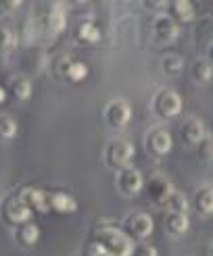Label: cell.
<instances>
[{
	"label": "cell",
	"instance_id": "21",
	"mask_svg": "<svg viewBox=\"0 0 213 256\" xmlns=\"http://www.w3.org/2000/svg\"><path fill=\"white\" fill-rule=\"evenodd\" d=\"M190 73H192V80L196 84H209L211 78H213V65L209 58H196L190 67Z\"/></svg>",
	"mask_w": 213,
	"mask_h": 256
},
{
	"label": "cell",
	"instance_id": "15",
	"mask_svg": "<svg viewBox=\"0 0 213 256\" xmlns=\"http://www.w3.org/2000/svg\"><path fill=\"white\" fill-rule=\"evenodd\" d=\"M169 8V19L178 25V23H190L194 19V6L186 0H173L171 4H167Z\"/></svg>",
	"mask_w": 213,
	"mask_h": 256
},
{
	"label": "cell",
	"instance_id": "29",
	"mask_svg": "<svg viewBox=\"0 0 213 256\" xmlns=\"http://www.w3.org/2000/svg\"><path fill=\"white\" fill-rule=\"evenodd\" d=\"M86 256H105V254H103V248H100L94 240H90L86 246Z\"/></svg>",
	"mask_w": 213,
	"mask_h": 256
},
{
	"label": "cell",
	"instance_id": "23",
	"mask_svg": "<svg viewBox=\"0 0 213 256\" xmlns=\"http://www.w3.org/2000/svg\"><path fill=\"white\" fill-rule=\"evenodd\" d=\"M165 208L169 212H180V214H188V198L182 194V192L173 190L169 198L165 200Z\"/></svg>",
	"mask_w": 213,
	"mask_h": 256
},
{
	"label": "cell",
	"instance_id": "1",
	"mask_svg": "<svg viewBox=\"0 0 213 256\" xmlns=\"http://www.w3.org/2000/svg\"><path fill=\"white\" fill-rule=\"evenodd\" d=\"M92 240L103 248L105 256H132L136 242L121 232L117 223L109 219H100L92 227Z\"/></svg>",
	"mask_w": 213,
	"mask_h": 256
},
{
	"label": "cell",
	"instance_id": "18",
	"mask_svg": "<svg viewBox=\"0 0 213 256\" xmlns=\"http://www.w3.org/2000/svg\"><path fill=\"white\" fill-rule=\"evenodd\" d=\"M9 90H11L13 98L19 100V102L30 100V98H32V92H34L32 82L25 78V75H17V78H13L11 84H9Z\"/></svg>",
	"mask_w": 213,
	"mask_h": 256
},
{
	"label": "cell",
	"instance_id": "25",
	"mask_svg": "<svg viewBox=\"0 0 213 256\" xmlns=\"http://www.w3.org/2000/svg\"><path fill=\"white\" fill-rule=\"evenodd\" d=\"M15 136H17V123H15V119L3 114V117H0V140H13Z\"/></svg>",
	"mask_w": 213,
	"mask_h": 256
},
{
	"label": "cell",
	"instance_id": "12",
	"mask_svg": "<svg viewBox=\"0 0 213 256\" xmlns=\"http://www.w3.org/2000/svg\"><path fill=\"white\" fill-rule=\"evenodd\" d=\"M59 73L71 84H80L88 78V65L75 58H63L59 62Z\"/></svg>",
	"mask_w": 213,
	"mask_h": 256
},
{
	"label": "cell",
	"instance_id": "11",
	"mask_svg": "<svg viewBox=\"0 0 213 256\" xmlns=\"http://www.w3.org/2000/svg\"><path fill=\"white\" fill-rule=\"evenodd\" d=\"M173 146V140H171V134L167 130H163V127H159V130H153L148 136H146V148L148 152H153V154H167V152L171 150Z\"/></svg>",
	"mask_w": 213,
	"mask_h": 256
},
{
	"label": "cell",
	"instance_id": "14",
	"mask_svg": "<svg viewBox=\"0 0 213 256\" xmlns=\"http://www.w3.org/2000/svg\"><path fill=\"white\" fill-rule=\"evenodd\" d=\"M153 32H155V36H157V40L169 42V40H175V38H178L180 28H178V25H175L167 15H159V17L155 19V23H153Z\"/></svg>",
	"mask_w": 213,
	"mask_h": 256
},
{
	"label": "cell",
	"instance_id": "2",
	"mask_svg": "<svg viewBox=\"0 0 213 256\" xmlns=\"http://www.w3.org/2000/svg\"><path fill=\"white\" fill-rule=\"evenodd\" d=\"M132 158H134V146H132L130 140H125V138L111 140L105 148V162L115 171L130 167Z\"/></svg>",
	"mask_w": 213,
	"mask_h": 256
},
{
	"label": "cell",
	"instance_id": "16",
	"mask_svg": "<svg viewBox=\"0 0 213 256\" xmlns=\"http://www.w3.org/2000/svg\"><path fill=\"white\" fill-rule=\"evenodd\" d=\"M38 240H40V227L34 225L32 221L15 227V242H17L19 246L30 248V246L38 244Z\"/></svg>",
	"mask_w": 213,
	"mask_h": 256
},
{
	"label": "cell",
	"instance_id": "17",
	"mask_svg": "<svg viewBox=\"0 0 213 256\" xmlns=\"http://www.w3.org/2000/svg\"><path fill=\"white\" fill-rule=\"evenodd\" d=\"M46 30L48 34H53V36H59L65 32L67 28V17H65V10H63V6H55V8H50V12L46 15Z\"/></svg>",
	"mask_w": 213,
	"mask_h": 256
},
{
	"label": "cell",
	"instance_id": "7",
	"mask_svg": "<svg viewBox=\"0 0 213 256\" xmlns=\"http://www.w3.org/2000/svg\"><path fill=\"white\" fill-rule=\"evenodd\" d=\"M115 184H117V190L123 196H136V194H140L142 188H144V177H142L140 171L134 169L130 164V167L117 171Z\"/></svg>",
	"mask_w": 213,
	"mask_h": 256
},
{
	"label": "cell",
	"instance_id": "27",
	"mask_svg": "<svg viewBox=\"0 0 213 256\" xmlns=\"http://www.w3.org/2000/svg\"><path fill=\"white\" fill-rule=\"evenodd\" d=\"M132 256H159V250L153 244H146V242H142V244H136L134 246Z\"/></svg>",
	"mask_w": 213,
	"mask_h": 256
},
{
	"label": "cell",
	"instance_id": "31",
	"mask_svg": "<svg viewBox=\"0 0 213 256\" xmlns=\"http://www.w3.org/2000/svg\"><path fill=\"white\" fill-rule=\"evenodd\" d=\"M7 96H9V92H7V88H3V86H0V106H3V104H5V102H7Z\"/></svg>",
	"mask_w": 213,
	"mask_h": 256
},
{
	"label": "cell",
	"instance_id": "4",
	"mask_svg": "<svg viewBox=\"0 0 213 256\" xmlns=\"http://www.w3.org/2000/svg\"><path fill=\"white\" fill-rule=\"evenodd\" d=\"M0 214H3V219L11 225H23V223H30L34 212L25 206V204L21 202L19 196H9L3 200V204H0Z\"/></svg>",
	"mask_w": 213,
	"mask_h": 256
},
{
	"label": "cell",
	"instance_id": "5",
	"mask_svg": "<svg viewBox=\"0 0 213 256\" xmlns=\"http://www.w3.org/2000/svg\"><path fill=\"white\" fill-rule=\"evenodd\" d=\"M153 229H155V223L150 219V214H146V212H132L121 225V232L134 242L146 240L153 234Z\"/></svg>",
	"mask_w": 213,
	"mask_h": 256
},
{
	"label": "cell",
	"instance_id": "20",
	"mask_svg": "<svg viewBox=\"0 0 213 256\" xmlns=\"http://www.w3.org/2000/svg\"><path fill=\"white\" fill-rule=\"evenodd\" d=\"M194 208L200 216H211L213 212V190L209 186L200 188L194 196Z\"/></svg>",
	"mask_w": 213,
	"mask_h": 256
},
{
	"label": "cell",
	"instance_id": "13",
	"mask_svg": "<svg viewBox=\"0 0 213 256\" xmlns=\"http://www.w3.org/2000/svg\"><path fill=\"white\" fill-rule=\"evenodd\" d=\"M180 136H182V142H184V144L196 146L200 140L207 136V132H205V125L200 123L198 119H188V121H184L182 127H180Z\"/></svg>",
	"mask_w": 213,
	"mask_h": 256
},
{
	"label": "cell",
	"instance_id": "19",
	"mask_svg": "<svg viewBox=\"0 0 213 256\" xmlns=\"http://www.w3.org/2000/svg\"><path fill=\"white\" fill-rule=\"evenodd\" d=\"M190 227V219L188 214H180V212H167L165 216V232L171 236H184Z\"/></svg>",
	"mask_w": 213,
	"mask_h": 256
},
{
	"label": "cell",
	"instance_id": "26",
	"mask_svg": "<svg viewBox=\"0 0 213 256\" xmlns=\"http://www.w3.org/2000/svg\"><path fill=\"white\" fill-rule=\"evenodd\" d=\"M13 48H15V36H13V32L9 28L0 25V54L11 52Z\"/></svg>",
	"mask_w": 213,
	"mask_h": 256
},
{
	"label": "cell",
	"instance_id": "3",
	"mask_svg": "<svg viewBox=\"0 0 213 256\" xmlns=\"http://www.w3.org/2000/svg\"><path fill=\"white\" fill-rule=\"evenodd\" d=\"M182 96L175 90H161L153 98V110L159 119H173L182 112Z\"/></svg>",
	"mask_w": 213,
	"mask_h": 256
},
{
	"label": "cell",
	"instance_id": "24",
	"mask_svg": "<svg viewBox=\"0 0 213 256\" xmlns=\"http://www.w3.org/2000/svg\"><path fill=\"white\" fill-rule=\"evenodd\" d=\"M161 69L165 75H180L182 69H184V58L180 54H167V56H163L161 58Z\"/></svg>",
	"mask_w": 213,
	"mask_h": 256
},
{
	"label": "cell",
	"instance_id": "22",
	"mask_svg": "<svg viewBox=\"0 0 213 256\" xmlns=\"http://www.w3.org/2000/svg\"><path fill=\"white\" fill-rule=\"evenodd\" d=\"M75 38L82 42V44H94L100 40V30L92 21H82L75 30Z\"/></svg>",
	"mask_w": 213,
	"mask_h": 256
},
{
	"label": "cell",
	"instance_id": "28",
	"mask_svg": "<svg viewBox=\"0 0 213 256\" xmlns=\"http://www.w3.org/2000/svg\"><path fill=\"white\" fill-rule=\"evenodd\" d=\"M198 146V152H200V156H203V158H211V150H213V142H211V138L209 136H205L203 140H200V142L196 144Z\"/></svg>",
	"mask_w": 213,
	"mask_h": 256
},
{
	"label": "cell",
	"instance_id": "9",
	"mask_svg": "<svg viewBox=\"0 0 213 256\" xmlns=\"http://www.w3.org/2000/svg\"><path fill=\"white\" fill-rule=\"evenodd\" d=\"M46 204L48 210H55L61 214H69L78 210V200L67 192H46Z\"/></svg>",
	"mask_w": 213,
	"mask_h": 256
},
{
	"label": "cell",
	"instance_id": "30",
	"mask_svg": "<svg viewBox=\"0 0 213 256\" xmlns=\"http://www.w3.org/2000/svg\"><path fill=\"white\" fill-rule=\"evenodd\" d=\"M15 8H19V0H5V2H0V10H5V12L15 10Z\"/></svg>",
	"mask_w": 213,
	"mask_h": 256
},
{
	"label": "cell",
	"instance_id": "6",
	"mask_svg": "<svg viewBox=\"0 0 213 256\" xmlns=\"http://www.w3.org/2000/svg\"><path fill=\"white\" fill-rule=\"evenodd\" d=\"M142 190L146 192L148 200L153 204H157V206H165V200L173 192V186H171V182L165 175H153V177H148L144 182Z\"/></svg>",
	"mask_w": 213,
	"mask_h": 256
},
{
	"label": "cell",
	"instance_id": "8",
	"mask_svg": "<svg viewBox=\"0 0 213 256\" xmlns=\"http://www.w3.org/2000/svg\"><path fill=\"white\" fill-rule=\"evenodd\" d=\"M132 119V106L128 100H111L107 108H105V121L115 127V130H121L130 123Z\"/></svg>",
	"mask_w": 213,
	"mask_h": 256
},
{
	"label": "cell",
	"instance_id": "10",
	"mask_svg": "<svg viewBox=\"0 0 213 256\" xmlns=\"http://www.w3.org/2000/svg\"><path fill=\"white\" fill-rule=\"evenodd\" d=\"M21 202L28 206L32 212H46L48 210V204H46V192L40 190V188H34V186H28L23 188L19 194Z\"/></svg>",
	"mask_w": 213,
	"mask_h": 256
}]
</instances>
